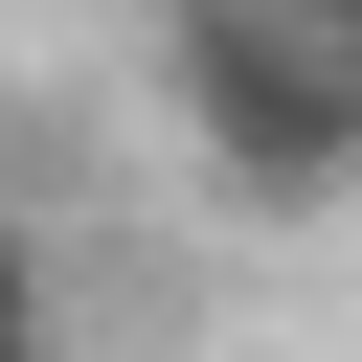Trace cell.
I'll return each mask as SVG.
<instances>
[{
	"mask_svg": "<svg viewBox=\"0 0 362 362\" xmlns=\"http://www.w3.org/2000/svg\"><path fill=\"white\" fill-rule=\"evenodd\" d=\"M181 90H204L226 181H339L362 158V45L317 0H181Z\"/></svg>",
	"mask_w": 362,
	"mask_h": 362,
	"instance_id": "1",
	"label": "cell"
},
{
	"mask_svg": "<svg viewBox=\"0 0 362 362\" xmlns=\"http://www.w3.org/2000/svg\"><path fill=\"white\" fill-rule=\"evenodd\" d=\"M317 23H339V45H362V0H317Z\"/></svg>",
	"mask_w": 362,
	"mask_h": 362,
	"instance_id": "2",
	"label": "cell"
}]
</instances>
